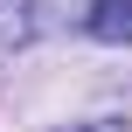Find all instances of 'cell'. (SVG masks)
<instances>
[{
	"mask_svg": "<svg viewBox=\"0 0 132 132\" xmlns=\"http://www.w3.org/2000/svg\"><path fill=\"white\" fill-rule=\"evenodd\" d=\"M42 35V0H0V49H28Z\"/></svg>",
	"mask_w": 132,
	"mask_h": 132,
	"instance_id": "6da1fadb",
	"label": "cell"
},
{
	"mask_svg": "<svg viewBox=\"0 0 132 132\" xmlns=\"http://www.w3.org/2000/svg\"><path fill=\"white\" fill-rule=\"evenodd\" d=\"M84 28H90L97 42H111V49H125V42H132V0H90V14H84Z\"/></svg>",
	"mask_w": 132,
	"mask_h": 132,
	"instance_id": "7a4b0ae2",
	"label": "cell"
},
{
	"mask_svg": "<svg viewBox=\"0 0 132 132\" xmlns=\"http://www.w3.org/2000/svg\"><path fill=\"white\" fill-rule=\"evenodd\" d=\"M56 132H132V118H84V125H56Z\"/></svg>",
	"mask_w": 132,
	"mask_h": 132,
	"instance_id": "3957f363",
	"label": "cell"
}]
</instances>
